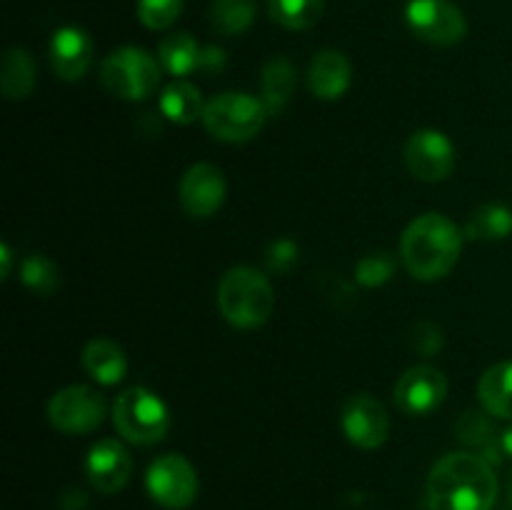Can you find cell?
Returning <instances> with one entry per match:
<instances>
[{"instance_id": "ba28073f", "label": "cell", "mask_w": 512, "mask_h": 510, "mask_svg": "<svg viewBox=\"0 0 512 510\" xmlns=\"http://www.w3.org/2000/svg\"><path fill=\"white\" fill-rule=\"evenodd\" d=\"M148 493L158 505L168 510H185L193 505L198 495V475L195 468L183 458V455H160L153 460L145 475Z\"/></svg>"}, {"instance_id": "cb8c5ba5", "label": "cell", "mask_w": 512, "mask_h": 510, "mask_svg": "<svg viewBox=\"0 0 512 510\" xmlns=\"http://www.w3.org/2000/svg\"><path fill=\"white\" fill-rule=\"evenodd\" d=\"M455 433H458V438L463 440V443L480 448V455H483L488 463H498L500 460L498 453H503V450H500V435L495 438L493 425H490V420L485 418V415L468 410V413L458 420V425H455Z\"/></svg>"}, {"instance_id": "277c9868", "label": "cell", "mask_w": 512, "mask_h": 510, "mask_svg": "<svg viewBox=\"0 0 512 510\" xmlns=\"http://www.w3.org/2000/svg\"><path fill=\"white\" fill-rule=\"evenodd\" d=\"M158 83L160 63L143 48L125 45L100 63V85L113 98L145 100L155 93Z\"/></svg>"}, {"instance_id": "5b68a950", "label": "cell", "mask_w": 512, "mask_h": 510, "mask_svg": "<svg viewBox=\"0 0 512 510\" xmlns=\"http://www.w3.org/2000/svg\"><path fill=\"white\" fill-rule=\"evenodd\" d=\"M268 118L263 100L248 93H220L205 103L200 120L213 138L225 143H245L263 130Z\"/></svg>"}, {"instance_id": "7402d4cb", "label": "cell", "mask_w": 512, "mask_h": 510, "mask_svg": "<svg viewBox=\"0 0 512 510\" xmlns=\"http://www.w3.org/2000/svg\"><path fill=\"white\" fill-rule=\"evenodd\" d=\"M200 45L190 33H173L160 43L158 63L175 78L190 75L200 68Z\"/></svg>"}, {"instance_id": "e575fe53", "label": "cell", "mask_w": 512, "mask_h": 510, "mask_svg": "<svg viewBox=\"0 0 512 510\" xmlns=\"http://www.w3.org/2000/svg\"><path fill=\"white\" fill-rule=\"evenodd\" d=\"M510 505H512V478H510Z\"/></svg>"}, {"instance_id": "7c38bea8", "label": "cell", "mask_w": 512, "mask_h": 510, "mask_svg": "<svg viewBox=\"0 0 512 510\" xmlns=\"http://www.w3.org/2000/svg\"><path fill=\"white\" fill-rule=\"evenodd\" d=\"M448 378L433 365H415L395 383V403L405 415H428L445 403Z\"/></svg>"}, {"instance_id": "3957f363", "label": "cell", "mask_w": 512, "mask_h": 510, "mask_svg": "<svg viewBox=\"0 0 512 510\" xmlns=\"http://www.w3.org/2000/svg\"><path fill=\"white\" fill-rule=\"evenodd\" d=\"M218 308L220 315L235 328H260L273 315V285L260 270L248 265L228 270L218 285Z\"/></svg>"}, {"instance_id": "603a6c76", "label": "cell", "mask_w": 512, "mask_h": 510, "mask_svg": "<svg viewBox=\"0 0 512 510\" xmlns=\"http://www.w3.org/2000/svg\"><path fill=\"white\" fill-rule=\"evenodd\" d=\"M512 233V210L508 205L485 203L470 213L465 235L473 240H503Z\"/></svg>"}, {"instance_id": "5bb4252c", "label": "cell", "mask_w": 512, "mask_h": 510, "mask_svg": "<svg viewBox=\"0 0 512 510\" xmlns=\"http://www.w3.org/2000/svg\"><path fill=\"white\" fill-rule=\"evenodd\" d=\"M85 475L95 490L113 495L128 485L130 475H133V458L118 440L105 438L90 448L88 458H85Z\"/></svg>"}, {"instance_id": "8fae6325", "label": "cell", "mask_w": 512, "mask_h": 510, "mask_svg": "<svg viewBox=\"0 0 512 510\" xmlns=\"http://www.w3.org/2000/svg\"><path fill=\"white\" fill-rule=\"evenodd\" d=\"M340 425L353 445L363 450H375L388 440L390 418L385 405L370 393L350 395L340 410Z\"/></svg>"}, {"instance_id": "4fadbf2b", "label": "cell", "mask_w": 512, "mask_h": 510, "mask_svg": "<svg viewBox=\"0 0 512 510\" xmlns=\"http://www.w3.org/2000/svg\"><path fill=\"white\" fill-rule=\"evenodd\" d=\"M225 175L210 163H195L180 178V205L193 218H210L225 203Z\"/></svg>"}, {"instance_id": "836d02e7", "label": "cell", "mask_w": 512, "mask_h": 510, "mask_svg": "<svg viewBox=\"0 0 512 510\" xmlns=\"http://www.w3.org/2000/svg\"><path fill=\"white\" fill-rule=\"evenodd\" d=\"M500 450H503V455L512 458V428H508L503 435H500Z\"/></svg>"}, {"instance_id": "9a60e30c", "label": "cell", "mask_w": 512, "mask_h": 510, "mask_svg": "<svg viewBox=\"0 0 512 510\" xmlns=\"http://www.w3.org/2000/svg\"><path fill=\"white\" fill-rule=\"evenodd\" d=\"M50 63L58 78L75 83L88 73L90 63H93V40L85 30L65 25L53 33L50 40Z\"/></svg>"}, {"instance_id": "4316f807", "label": "cell", "mask_w": 512, "mask_h": 510, "mask_svg": "<svg viewBox=\"0 0 512 510\" xmlns=\"http://www.w3.org/2000/svg\"><path fill=\"white\" fill-rule=\"evenodd\" d=\"M23 283L40 295H50L58 288V268L45 255H30L23 260Z\"/></svg>"}, {"instance_id": "f1b7e54d", "label": "cell", "mask_w": 512, "mask_h": 510, "mask_svg": "<svg viewBox=\"0 0 512 510\" xmlns=\"http://www.w3.org/2000/svg\"><path fill=\"white\" fill-rule=\"evenodd\" d=\"M395 273V258L390 253H370L355 265V278L365 288H378L388 283Z\"/></svg>"}, {"instance_id": "4dcf8cb0", "label": "cell", "mask_w": 512, "mask_h": 510, "mask_svg": "<svg viewBox=\"0 0 512 510\" xmlns=\"http://www.w3.org/2000/svg\"><path fill=\"white\" fill-rule=\"evenodd\" d=\"M420 333H423V335H418V345H415V348H420L423 353L433 355L435 350L443 345V335H440V330L435 328V325L423 323V325H420Z\"/></svg>"}, {"instance_id": "83f0119b", "label": "cell", "mask_w": 512, "mask_h": 510, "mask_svg": "<svg viewBox=\"0 0 512 510\" xmlns=\"http://www.w3.org/2000/svg\"><path fill=\"white\" fill-rule=\"evenodd\" d=\"M183 13V0H138V18L145 28L163 30Z\"/></svg>"}, {"instance_id": "1f68e13d", "label": "cell", "mask_w": 512, "mask_h": 510, "mask_svg": "<svg viewBox=\"0 0 512 510\" xmlns=\"http://www.w3.org/2000/svg\"><path fill=\"white\" fill-rule=\"evenodd\" d=\"M225 68V53L218 45H205L200 50V70H208V73H218Z\"/></svg>"}, {"instance_id": "30bf717a", "label": "cell", "mask_w": 512, "mask_h": 510, "mask_svg": "<svg viewBox=\"0 0 512 510\" xmlns=\"http://www.w3.org/2000/svg\"><path fill=\"white\" fill-rule=\"evenodd\" d=\"M405 165L423 183H440L455 170V148L440 130H418L408 138L403 150Z\"/></svg>"}, {"instance_id": "2e32d148", "label": "cell", "mask_w": 512, "mask_h": 510, "mask_svg": "<svg viewBox=\"0 0 512 510\" xmlns=\"http://www.w3.org/2000/svg\"><path fill=\"white\" fill-rule=\"evenodd\" d=\"M353 68L340 50H320L308 70V85L315 98L338 100L348 93Z\"/></svg>"}, {"instance_id": "d6986e66", "label": "cell", "mask_w": 512, "mask_h": 510, "mask_svg": "<svg viewBox=\"0 0 512 510\" xmlns=\"http://www.w3.org/2000/svg\"><path fill=\"white\" fill-rule=\"evenodd\" d=\"M295 90V68L285 58L270 60L260 75V93L268 115H280L290 103Z\"/></svg>"}, {"instance_id": "44dd1931", "label": "cell", "mask_w": 512, "mask_h": 510, "mask_svg": "<svg viewBox=\"0 0 512 510\" xmlns=\"http://www.w3.org/2000/svg\"><path fill=\"white\" fill-rule=\"evenodd\" d=\"M0 85L8 100H25L35 88V63L28 50L10 48L3 55V73Z\"/></svg>"}, {"instance_id": "8992f818", "label": "cell", "mask_w": 512, "mask_h": 510, "mask_svg": "<svg viewBox=\"0 0 512 510\" xmlns=\"http://www.w3.org/2000/svg\"><path fill=\"white\" fill-rule=\"evenodd\" d=\"M115 430L128 443L153 445L168 435L170 413L163 400L145 388H128L113 403Z\"/></svg>"}, {"instance_id": "d6a6232c", "label": "cell", "mask_w": 512, "mask_h": 510, "mask_svg": "<svg viewBox=\"0 0 512 510\" xmlns=\"http://www.w3.org/2000/svg\"><path fill=\"white\" fill-rule=\"evenodd\" d=\"M0 260H3V270H0V278H8L10 275V263H13V253H10L8 243L0 245Z\"/></svg>"}, {"instance_id": "7a4b0ae2", "label": "cell", "mask_w": 512, "mask_h": 510, "mask_svg": "<svg viewBox=\"0 0 512 510\" xmlns=\"http://www.w3.org/2000/svg\"><path fill=\"white\" fill-rule=\"evenodd\" d=\"M463 250L458 225L440 213H425L405 228L400 240V258L413 278L440 280L455 268Z\"/></svg>"}, {"instance_id": "52a82bcc", "label": "cell", "mask_w": 512, "mask_h": 510, "mask_svg": "<svg viewBox=\"0 0 512 510\" xmlns=\"http://www.w3.org/2000/svg\"><path fill=\"white\" fill-rule=\"evenodd\" d=\"M405 20L420 40L440 48L460 43L468 33L463 10L450 0H410L405 8Z\"/></svg>"}, {"instance_id": "484cf974", "label": "cell", "mask_w": 512, "mask_h": 510, "mask_svg": "<svg viewBox=\"0 0 512 510\" xmlns=\"http://www.w3.org/2000/svg\"><path fill=\"white\" fill-rule=\"evenodd\" d=\"M323 0H268L270 18L288 30H308L323 15Z\"/></svg>"}, {"instance_id": "d4e9b609", "label": "cell", "mask_w": 512, "mask_h": 510, "mask_svg": "<svg viewBox=\"0 0 512 510\" xmlns=\"http://www.w3.org/2000/svg\"><path fill=\"white\" fill-rule=\"evenodd\" d=\"M255 0H213L210 25L220 35H240L253 25Z\"/></svg>"}, {"instance_id": "ffe728a7", "label": "cell", "mask_w": 512, "mask_h": 510, "mask_svg": "<svg viewBox=\"0 0 512 510\" xmlns=\"http://www.w3.org/2000/svg\"><path fill=\"white\" fill-rule=\"evenodd\" d=\"M160 110L173 123L190 125L198 118H203L205 103L200 98V90L193 83L175 80V83L165 85L163 95H160Z\"/></svg>"}, {"instance_id": "ac0fdd59", "label": "cell", "mask_w": 512, "mask_h": 510, "mask_svg": "<svg viewBox=\"0 0 512 510\" xmlns=\"http://www.w3.org/2000/svg\"><path fill=\"white\" fill-rule=\"evenodd\" d=\"M478 398L490 415L512 420V360L485 370L478 383Z\"/></svg>"}, {"instance_id": "e0dca14e", "label": "cell", "mask_w": 512, "mask_h": 510, "mask_svg": "<svg viewBox=\"0 0 512 510\" xmlns=\"http://www.w3.org/2000/svg\"><path fill=\"white\" fill-rule=\"evenodd\" d=\"M83 368L100 385H115L128 373V358L123 348L108 338H95L83 350Z\"/></svg>"}, {"instance_id": "6da1fadb", "label": "cell", "mask_w": 512, "mask_h": 510, "mask_svg": "<svg viewBox=\"0 0 512 510\" xmlns=\"http://www.w3.org/2000/svg\"><path fill=\"white\" fill-rule=\"evenodd\" d=\"M428 510H493L498 478L480 453H450L435 463L425 485Z\"/></svg>"}, {"instance_id": "9c48e42d", "label": "cell", "mask_w": 512, "mask_h": 510, "mask_svg": "<svg viewBox=\"0 0 512 510\" xmlns=\"http://www.w3.org/2000/svg\"><path fill=\"white\" fill-rule=\"evenodd\" d=\"M105 418V403L88 385L58 390L48 403V420L55 430L68 435L93 433Z\"/></svg>"}, {"instance_id": "f546056e", "label": "cell", "mask_w": 512, "mask_h": 510, "mask_svg": "<svg viewBox=\"0 0 512 510\" xmlns=\"http://www.w3.org/2000/svg\"><path fill=\"white\" fill-rule=\"evenodd\" d=\"M298 260V248H295V243H290V240H278V243H273V248L268 250V265L270 270H288L290 265Z\"/></svg>"}]
</instances>
